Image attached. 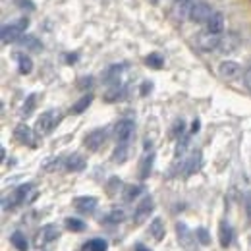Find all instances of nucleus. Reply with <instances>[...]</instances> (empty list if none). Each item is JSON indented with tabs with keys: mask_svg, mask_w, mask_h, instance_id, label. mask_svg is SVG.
<instances>
[{
	"mask_svg": "<svg viewBox=\"0 0 251 251\" xmlns=\"http://www.w3.org/2000/svg\"><path fill=\"white\" fill-rule=\"evenodd\" d=\"M195 236H197V242H199L201 246H211V236H209L207 228L199 226V228L195 230Z\"/></svg>",
	"mask_w": 251,
	"mask_h": 251,
	"instance_id": "34",
	"label": "nucleus"
},
{
	"mask_svg": "<svg viewBox=\"0 0 251 251\" xmlns=\"http://www.w3.org/2000/svg\"><path fill=\"white\" fill-rule=\"evenodd\" d=\"M193 6H195V2H191V0H176V2L172 4L174 16H176L178 20H189V14H191Z\"/></svg>",
	"mask_w": 251,
	"mask_h": 251,
	"instance_id": "13",
	"label": "nucleus"
},
{
	"mask_svg": "<svg viewBox=\"0 0 251 251\" xmlns=\"http://www.w3.org/2000/svg\"><path fill=\"white\" fill-rule=\"evenodd\" d=\"M97 205H99V201L93 195H79V197L74 199V209L77 213H83V215L93 213L95 209H97Z\"/></svg>",
	"mask_w": 251,
	"mask_h": 251,
	"instance_id": "10",
	"label": "nucleus"
},
{
	"mask_svg": "<svg viewBox=\"0 0 251 251\" xmlns=\"http://www.w3.org/2000/svg\"><path fill=\"white\" fill-rule=\"evenodd\" d=\"M75 60H77V54H68V56H66V62L68 64L75 62Z\"/></svg>",
	"mask_w": 251,
	"mask_h": 251,
	"instance_id": "45",
	"label": "nucleus"
},
{
	"mask_svg": "<svg viewBox=\"0 0 251 251\" xmlns=\"http://www.w3.org/2000/svg\"><path fill=\"white\" fill-rule=\"evenodd\" d=\"M244 83H246V87L251 91V66L244 72Z\"/></svg>",
	"mask_w": 251,
	"mask_h": 251,
	"instance_id": "39",
	"label": "nucleus"
},
{
	"mask_svg": "<svg viewBox=\"0 0 251 251\" xmlns=\"http://www.w3.org/2000/svg\"><path fill=\"white\" fill-rule=\"evenodd\" d=\"M199 120H193V124H191V133H195V131H199Z\"/></svg>",
	"mask_w": 251,
	"mask_h": 251,
	"instance_id": "44",
	"label": "nucleus"
},
{
	"mask_svg": "<svg viewBox=\"0 0 251 251\" xmlns=\"http://www.w3.org/2000/svg\"><path fill=\"white\" fill-rule=\"evenodd\" d=\"M124 220H126L124 209H112L110 213H106V215L102 217V222H106V224H120V222H124Z\"/></svg>",
	"mask_w": 251,
	"mask_h": 251,
	"instance_id": "22",
	"label": "nucleus"
},
{
	"mask_svg": "<svg viewBox=\"0 0 251 251\" xmlns=\"http://www.w3.org/2000/svg\"><path fill=\"white\" fill-rule=\"evenodd\" d=\"M35 104H37V95L33 93L25 99V102H24V106H22V116H25V118H27L33 110H35Z\"/></svg>",
	"mask_w": 251,
	"mask_h": 251,
	"instance_id": "32",
	"label": "nucleus"
},
{
	"mask_svg": "<svg viewBox=\"0 0 251 251\" xmlns=\"http://www.w3.org/2000/svg\"><path fill=\"white\" fill-rule=\"evenodd\" d=\"M93 85V77H83L81 81H79V87L81 89H85V87H91Z\"/></svg>",
	"mask_w": 251,
	"mask_h": 251,
	"instance_id": "42",
	"label": "nucleus"
},
{
	"mask_svg": "<svg viewBox=\"0 0 251 251\" xmlns=\"http://www.w3.org/2000/svg\"><path fill=\"white\" fill-rule=\"evenodd\" d=\"M199 166H201V153L199 151H195V153H191V157L186 160V176L189 174H193V172H197L199 170Z\"/></svg>",
	"mask_w": 251,
	"mask_h": 251,
	"instance_id": "23",
	"label": "nucleus"
},
{
	"mask_svg": "<svg viewBox=\"0 0 251 251\" xmlns=\"http://www.w3.org/2000/svg\"><path fill=\"white\" fill-rule=\"evenodd\" d=\"M219 74L220 77H224V79H236L242 74V68H240V64L234 62V60H224L219 66Z\"/></svg>",
	"mask_w": 251,
	"mask_h": 251,
	"instance_id": "11",
	"label": "nucleus"
},
{
	"mask_svg": "<svg viewBox=\"0 0 251 251\" xmlns=\"http://www.w3.org/2000/svg\"><path fill=\"white\" fill-rule=\"evenodd\" d=\"M58 236H60L58 228H56L54 224H47V226L43 228L41 236H39V242H43V244H50V242L58 240Z\"/></svg>",
	"mask_w": 251,
	"mask_h": 251,
	"instance_id": "18",
	"label": "nucleus"
},
{
	"mask_svg": "<svg viewBox=\"0 0 251 251\" xmlns=\"http://www.w3.org/2000/svg\"><path fill=\"white\" fill-rule=\"evenodd\" d=\"M133 131H135V124H133V120H129V118L118 120V124L114 126V135H116V141H118V143H127V141L131 139Z\"/></svg>",
	"mask_w": 251,
	"mask_h": 251,
	"instance_id": "6",
	"label": "nucleus"
},
{
	"mask_svg": "<svg viewBox=\"0 0 251 251\" xmlns=\"http://www.w3.org/2000/svg\"><path fill=\"white\" fill-rule=\"evenodd\" d=\"M27 27H29V20L27 18H20L18 22H14L10 25H4L2 33H0L2 35V43L8 45V43H14V41H20Z\"/></svg>",
	"mask_w": 251,
	"mask_h": 251,
	"instance_id": "1",
	"label": "nucleus"
},
{
	"mask_svg": "<svg viewBox=\"0 0 251 251\" xmlns=\"http://www.w3.org/2000/svg\"><path fill=\"white\" fill-rule=\"evenodd\" d=\"M64 224H66V228L72 230V232H83V230H85V222L75 219V217H68V219L64 220Z\"/></svg>",
	"mask_w": 251,
	"mask_h": 251,
	"instance_id": "28",
	"label": "nucleus"
},
{
	"mask_svg": "<svg viewBox=\"0 0 251 251\" xmlns=\"http://www.w3.org/2000/svg\"><path fill=\"white\" fill-rule=\"evenodd\" d=\"M14 58H16V62H18L20 74H24V75L31 74L33 72V60L25 54V52H16V54H14Z\"/></svg>",
	"mask_w": 251,
	"mask_h": 251,
	"instance_id": "17",
	"label": "nucleus"
},
{
	"mask_svg": "<svg viewBox=\"0 0 251 251\" xmlns=\"http://www.w3.org/2000/svg\"><path fill=\"white\" fill-rule=\"evenodd\" d=\"M120 188H122L120 178H110V182H108V186H106V191H108V195H116V191Z\"/></svg>",
	"mask_w": 251,
	"mask_h": 251,
	"instance_id": "35",
	"label": "nucleus"
},
{
	"mask_svg": "<svg viewBox=\"0 0 251 251\" xmlns=\"http://www.w3.org/2000/svg\"><path fill=\"white\" fill-rule=\"evenodd\" d=\"M232 240H234V230H232V226L228 224V222H220L219 226V242L222 248H228L230 244H232Z\"/></svg>",
	"mask_w": 251,
	"mask_h": 251,
	"instance_id": "16",
	"label": "nucleus"
},
{
	"mask_svg": "<svg viewBox=\"0 0 251 251\" xmlns=\"http://www.w3.org/2000/svg\"><path fill=\"white\" fill-rule=\"evenodd\" d=\"M153 209H155V201H153V197L151 195H147V197H143L141 201H139V205L135 207V211H133V224H143L145 220L149 219V215L153 213Z\"/></svg>",
	"mask_w": 251,
	"mask_h": 251,
	"instance_id": "4",
	"label": "nucleus"
},
{
	"mask_svg": "<svg viewBox=\"0 0 251 251\" xmlns=\"http://www.w3.org/2000/svg\"><path fill=\"white\" fill-rule=\"evenodd\" d=\"M122 95H124V91H122V89H120L118 85H114V87H112V89H110V91L106 93V97H104V99H106L108 102H112V100H118V99H120Z\"/></svg>",
	"mask_w": 251,
	"mask_h": 251,
	"instance_id": "37",
	"label": "nucleus"
},
{
	"mask_svg": "<svg viewBox=\"0 0 251 251\" xmlns=\"http://www.w3.org/2000/svg\"><path fill=\"white\" fill-rule=\"evenodd\" d=\"M10 242L14 244V248H16L18 251H27V250H29V244H27L25 236H24L20 230H16V232L10 236Z\"/></svg>",
	"mask_w": 251,
	"mask_h": 251,
	"instance_id": "24",
	"label": "nucleus"
},
{
	"mask_svg": "<svg viewBox=\"0 0 251 251\" xmlns=\"http://www.w3.org/2000/svg\"><path fill=\"white\" fill-rule=\"evenodd\" d=\"M246 211H248V217L251 219V191L246 195Z\"/></svg>",
	"mask_w": 251,
	"mask_h": 251,
	"instance_id": "43",
	"label": "nucleus"
},
{
	"mask_svg": "<svg viewBox=\"0 0 251 251\" xmlns=\"http://www.w3.org/2000/svg\"><path fill=\"white\" fill-rule=\"evenodd\" d=\"M126 158H127V143H118L114 153H112V162L122 164V162H126Z\"/></svg>",
	"mask_w": 251,
	"mask_h": 251,
	"instance_id": "26",
	"label": "nucleus"
},
{
	"mask_svg": "<svg viewBox=\"0 0 251 251\" xmlns=\"http://www.w3.org/2000/svg\"><path fill=\"white\" fill-rule=\"evenodd\" d=\"M91 102H93V95L91 93L83 95V97H81V99H79V100L70 108V112H72V114H81L83 110H87V108H89V104H91Z\"/></svg>",
	"mask_w": 251,
	"mask_h": 251,
	"instance_id": "21",
	"label": "nucleus"
},
{
	"mask_svg": "<svg viewBox=\"0 0 251 251\" xmlns=\"http://www.w3.org/2000/svg\"><path fill=\"white\" fill-rule=\"evenodd\" d=\"M219 45H220V35L217 33H211V31H201L197 35V47L205 52H211V50H219Z\"/></svg>",
	"mask_w": 251,
	"mask_h": 251,
	"instance_id": "5",
	"label": "nucleus"
},
{
	"mask_svg": "<svg viewBox=\"0 0 251 251\" xmlns=\"http://www.w3.org/2000/svg\"><path fill=\"white\" fill-rule=\"evenodd\" d=\"M238 47H240V41H238V37H236L234 33H226V35L220 37L219 50L222 54H230V52H234Z\"/></svg>",
	"mask_w": 251,
	"mask_h": 251,
	"instance_id": "14",
	"label": "nucleus"
},
{
	"mask_svg": "<svg viewBox=\"0 0 251 251\" xmlns=\"http://www.w3.org/2000/svg\"><path fill=\"white\" fill-rule=\"evenodd\" d=\"M104 141H106V129L99 127V129H93L91 133H87V135H85L83 145H85L91 153H97V151L104 145Z\"/></svg>",
	"mask_w": 251,
	"mask_h": 251,
	"instance_id": "7",
	"label": "nucleus"
},
{
	"mask_svg": "<svg viewBox=\"0 0 251 251\" xmlns=\"http://www.w3.org/2000/svg\"><path fill=\"white\" fill-rule=\"evenodd\" d=\"M120 72H122V66H110V68L104 72L102 79H104L106 83H116L118 77H120Z\"/></svg>",
	"mask_w": 251,
	"mask_h": 251,
	"instance_id": "27",
	"label": "nucleus"
},
{
	"mask_svg": "<svg viewBox=\"0 0 251 251\" xmlns=\"http://www.w3.org/2000/svg\"><path fill=\"white\" fill-rule=\"evenodd\" d=\"M149 234L157 240V242H160L162 238H164V234H166V228H164V220L162 219H153L151 220V224H149Z\"/></svg>",
	"mask_w": 251,
	"mask_h": 251,
	"instance_id": "19",
	"label": "nucleus"
},
{
	"mask_svg": "<svg viewBox=\"0 0 251 251\" xmlns=\"http://www.w3.org/2000/svg\"><path fill=\"white\" fill-rule=\"evenodd\" d=\"M85 250L87 251H108V242L102 240V238H95V240H91V242H87Z\"/></svg>",
	"mask_w": 251,
	"mask_h": 251,
	"instance_id": "30",
	"label": "nucleus"
},
{
	"mask_svg": "<svg viewBox=\"0 0 251 251\" xmlns=\"http://www.w3.org/2000/svg\"><path fill=\"white\" fill-rule=\"evenodd\" d=\"M153 164H155V153L151 151V143H145V153H143V158L139 162V178L141 180H147L151 176Z\"/></svg>",
	"mask_w": 251,
	"mask_h": 251,
	"instance_id": "9",
	"label": "nucleus"
},
{
	"mask_svg": "<svg viewBox=\"0 0 251 251\" xmlns=\"http://www.w3.org/2000/svg\"><path fill=\"white\" fill-rule=\"evenodd\" d=\"M188 143H189V135H184V137H180V141H178V147H176V157H182V155L186 153V149H188Z\"/></svg>",
	"mask_w": 251,
	"mask_h": 251,
	"instance_id": "36",
	"label": "nucleus"
},
{
	"mask_svg": "<svg viewBox=\"0 0 251 251\" xmlns=\"http://www.w3.org/2000/svg\"><path fill=\"white\" fill-rule=\"evenodd\" d=\"M151 89H153V83H151V81H143V85H141V95L151 93Z\"/></svg>",
	"mask_w": 251,
	"mask_h": 251,
	"instance_id": "41",
	"label": "nucleus"
},
{
	"mask_svg": "<svg viewBox=\"0 0 251 251\" xmlns=\"http://www.w3.org/2000/svg\"><path fill=\"white\" fill-rule=\"evenodd\" d=\"M64 166H66L68 172H81L87 166V162H85V158L81 157V155L74 153V155H70V157L64 160Z\"/></svg>",
	"mask_w": 251,
	"mask_h": 251,
	"instance_id": "15",
	"label": "nucleus"
},
{
	"mask_svg": "<svg viewBox=\"0 0 251 251\" xmlns=\"http://www.w3.org/2000/svg\"><path fill=\"white\" fill-rule=\"evenodd\" d=\"M143 191L141 186H137V184H129V186H124V191H122V199H124L126 203H131L139 193Z\"/></svg>",
	"mask_w": 251,
	"mask_h": 251,
	"instance_id": "25",
	"label": "nucleus"
},
{
	"mask_svg": "<svg viewBox=\"0 0 251 251\" xmlns=\"http://www.w3.org/2000/svg\"><path fill=\"white\" fill-rule=\"evenodd\" d=\"M58 120H60V112H56V110L43 112L35 122V133L37 135H49L54 129V126L58 124Z\"/></svg>",
	"mask_w": 251,
	"mask_h": 251,
	"instance_id": "2",
	"label": "nucleus"
},
{
	"mask_svg": "<svg viewBox=\"0 0 251 251\" xmlns=\"http://www.w3.org/2000/svg\"><path fill=\"white\" fill-rule=\"evenodd\" d=\"M60 162H62V158H50V160L45 164V170H54V168L60 166Z\"/></svg>",
	"mask_w": 251,
	"mask_h": 251,
	"instance_id": "38",
	"label": "nucleus"
},
{
	"mask_svg": "<svg viewBox=\"0 0 251 251\" xmlns=\"http://www.w3.org/2000/svg\"><path fill=\"white\" fill-rule=\"evenodd\" d=\"M135 251H151V250H147L143 244H137V246H135Z\"/></svg>",
	"mask_w": 251,
	"mask_h": 251,
	"instance_id": "46",
	"label": "nucleus"
},
{
	"mask_svg": "<svg viewBox=\"0 0 251 251\" xmlns=\"http://www.w3.org/2000/svg\"><path fill=\"white\" fill-rule=\"evenodd\" d=\"M145 64H147L149 68H155V70H158V68H162V64H164V58H162L158 52H151V54L145 58Z\"/></svg>",
	"mask_w": 251,
	"mask_h": 251,
	"instance_id": "33",
	"label": "nucleus"
},
{
	"mask_svg": "<svg viewBox=\"0 0 251 251\" xmlns=\"http://www.w3.org/2000/svg\"><path fill=\"white\" fill-rule=\"evenodd\" d=\"M222 29H224V16L219 14V12H215V14H213V18L207 22V31L220 35Z\"/></svg>",
	"mask_w": 251,
	"mask_h": 251,
	"instance_id": "20",
	"label": "nucleus"
},
{
	"mask_svg": "<svg viewBox=\"0 0 251 251\" xmlns=\"http://www.w3.org/2000/svg\"><path fill=\"white\" fill-rule=\"evenodd\" d=\"M170 135H172L174 139H180V137H184V135H186V122H184L182 118L174 122L172 129H170Z\"/></svg>",
	"mask_w": 251,
	"mask_h": 251,
	"instance_id": "31",
	"label": "nucleus"
},
{
	"mask_svg": "<svg viewBox=\"0 0 251 251\" xmlns=\"http://www.w3.org/2000/svg\"><path fill=\"white\" fill-rule=\"evenodd\" d=\"M14 135H16V139H18L20 143H24V145H31V147L35 145V135H33V129L27 124H18V126H16Z\"/></svg>",
	"mask_w": 251,
	"mask_h": 251,
	"instance_id": "12",
	"label": "nucleus"
},
{
	"mask_svg": "<svg viewBox=\"0 0 251 251\" xmlns=\"http://www.w3.org/2000/svg\"><path fill=\"white\" fill-rule=\"evenodd\" d=\"M176 238H178V244L180 248L186 251H197V236L189 230L184 222H178L176 224Z\"/></svg>",
	"mask_w": 251,
	"mask_h": 251,
	"instance_id": "3",
	"label": "nucleus"
},
{
	"mask_svg": "<svg viewBox=\"0 0 251 251\" xmlns=\"http://www.w3.org/2000/svg\"><path fill=\"white\" fill-rule=\"evenodd\" d=\"M213 14H215V12L211 10L209 4L199 2V4L193 6V10H191V14H189V20H191L193 24H205V25H207V22L213 18Z\"/></svg>",
	"mask_w": 251,
	"mask_h": 251,
	"instance_id": "8",
	"label": "nucleus"
},
{
	"mask_svg": "<svg viewBox=\"0 0 251 251\" xmlns=\"http://www.w3.org/2000/svg\"><path fill=\"white\" fill-rule=\"evenodd\" d=\"M20 43L25 47V49H29V50H41L43 49V45L37 41V37H33V35H24L22 39H20Z\"/></svg>",
	"mask_w": 251,
	"mask_h": 251,
	"instance_id": "29",
	"label": "nucleus"
},
{
	"mask_svg": "<svg viewBox=\"0 0 251 251\" xmlns=\"http://www.w3.org/2000/svg\"><path fill=\"white\" fill-rule=\"evenodd\" d=\"M14 2H16V4H22L20 8H27V10H33V8H35L31 0H14Z\"/></svg>",
	"mask_w": 251,
	"mask_h": 251,
	"instance_id": "40",
	"label": "nucleus"
}]
</instances>
